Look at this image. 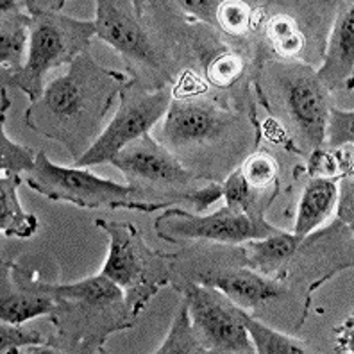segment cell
I'll return each instance as SVG.
<instances>
[{
    "mask_svg": "<svg viewBox=\"0 0 354 354\" xmlns=\"http://www.w3.org/2000/svg\"><path fill=\"white\" fill-rule=\"evenodd\" d=\"M243 179L247 181L249 188L252 192L263 194L267 188H276L279 186V179H277V161L270 152L267 151H256L252 152L249 158L240 167Z\"/></svg>",
    "mask_w": 354,
    "mask_h": 354,
    "instance_id": "cell-26",
    "label": "cell"
},
{
    "mask_svg": "<svg viewBox=\"0 0 354 354\" xmlns=\"http://www.w3.org/2000/svg\"><path fill=\"white\" fill-rule=\"evenodd\" d=\"M285 277L272 279L268 276L254 272L251 268H222L213 272H203L195 283L216 288L233 301L238 308L251 313L256 308L268 304L274 299L285 294Z\"/></svg>",
    "mask_w": 354,
    "mask_h": 354,
    "instance_id": "cell-12",
    "label": "cell"
},
{
    "mask_svg": "<svg viewBox=\"0 0 354 354\" xmlns=\"http://www.w3.org/2000/svg\"><path fill=\"white\" fill-rule=\"evenodd\" d=\"M158 354H167V353H206L204 347L201 346V342L195 337L194 328H192V319H190V308H188V301L183 295L179 308L176 311L174 322L169 329L167 340L161 344L160 349H156Z\"/></svg>",
    "mask_w": 354,
    "mask_h": 354,
    "instance_id": "cell-24",
    "label": "cell"
},
{
    "mask_svg": "<svg viewBox=\"0 0 354 354\" xmlns=\"http://www.w3.org/2000/svg\"><path fill=\"white\" fill-rule=\"evenodd\" d=\"M22 347H48V340L35 328L2 322L0 326V353H17Z\"/></svg>",
    "mask_w": 354,
    "mask_h": 354,
    "instance_id": "cell-28",
    "label": "cell"
},
{
    "mask_svg": "<svg viewBox=\"0 0 354 354\" xmlns=\"http://www.w3.org/2000/svg\"><path fill=\"white\" fill-rule=\"evenodd\" d=\"M183 295L190 308L192 328L206 353H256L242 320V308L222 292L201 283H188Z\"/></svg>",
    "mask_w": 354,
    "mask_h": 354,
    "instance_id": "cell-10",
    "label": "cell"
},
{
    "mask_svg": "<svg viewBox=\"0 0 354 354\" xmlns=\"http://www.w3.org/2000/svg\"><path fill=\"white\" fill-rule=\"evenodd\" d=\"M242 320L245 326L249 338H251L254 351L259 354H303L306 353L308 347L303 342L288 337L285 333H279L270 326L259 322L258 319L249 313L242 311Z\"/></svg>",
    "mask_w": 354,
    "mask_h": 354,
    "instance_id": "cell-21",
    "label": "cell"
},
{
    "mask_svg": "<svg viewBox=\"0 0 354 354\" xmlns=\"http://www.w3.org/2000/svg\"><path fill=\"white\" fill-rule=\"evenodd\" d=\"M183 8L195 18H201L203 22L209 24V26H215V17H216V8H218V2H212V0H186L183 2Z\"/></svg>",
    "mask_w": 354,
    "mask_h": 354,
    "instance_id": "cell-31",
    "label": "cell"
},
{
    "mask_svg": "<svg viewBox=\"0 0 354 354\" xmlns=\"http://www.w3.org/2000/svg\"><path fill=\"white\" fill-rule=\"evenodd\" d=\"M265 75L277 100L279 117L292 131L295 152H311L322 147L326 133L328 91L317 79L315 70L304 63H277L265 66Z\"/></svg>",
    "mask_w": 354,
    "mask_h": 354,
    "instance_id": "cell-5",
    "label": "cell"
},
{
    "mask_svg": "<svg viewBox=\"0 0 354 354\" xmlns=\"http://www.w3.org/2000/svg\"><path fill=\"white\" fill-rule=\"evenodd\" d=\"M129 75L104 68L82 52L65 75L48 82L26 111V124L45 138L63 143L74 163L102 134V122Z\"/></svg>",
    "mask_w": 354,
    "mask_h": 354,
    "instance_id": "cell-1",
    "label": "cell"
},
{
    "mask_svg": "<svg viewBox=\"0 0 354 354\" xmlns=\"http://www.w3.org/2000/svg\"><path fill=\"white\" fill-rule=\"evenodd\" d=\"M8 263H2V297H0V319L9 324H24L39 315L54 313L59 304L38 288L35 279L24 283V276L15 277Z\"/></svg>",
    "mask_w": 354,
    "mask_h": 354,
    "instance_id": "cell-14",
    "label": "cell"
},
{
    "mask_svg": "<svg viewBox=\"0 0 354 354\" xmlns=\"http://www.w3.org/2000/svg\"><path fill=\"white\" fill-rule=\"evenodd\" d=\"M111 165L129 179V185L138 188L140 194H158L161 190L174 194L176 201L192 203L195 190H199L195 183L201 177L186 169L185 163L149 133L122 149Z\"/></svg>",
    "mask_w": 354,
    "mask_h": 354,
    "instance_id": "cell-9",
    "label": "cell"
},
{
    "mask_svg": "<svg viewBox=\"0 0 354 354\" xmlns=\"http://www.w3.org/2000/svg\"><path fill=\"white\" fill-rule=\"evenodd\" d=\"M304 240L301 236H295L294 233H277L270 236L258 238V240H249L243 242L240 247V256L247 268H251L261 276L274 277V274H279V270L285 267L294 252L297 251L299 245Z\"/></svg>",
    "mask_w": 354,
    "mask_h": 354,
    "instance_id": "cell-17",
    "label": "cell"
},
{
    "mask_svg": "<svg viewBox=\"0 0 354 354\" xmlns=\"http://www.w3.org/2000/svg\"><path fill=\"white\" fill-rule=\"evenodd\" d=\"M30 24L29 54L26 65L13 75H2V82L20 88L30 100L36 102L44 95L45 74L61 65L72 63L86 52L95 36V22L77 20L61 13L65 2H24Z\"/></svg>",
    "mask_w": 354,
    "mask_h": 354,
    "instance_id": "cell-2",
    "label": "cell"
},
{
    "mask_svg": "<svg viewBox=\"0 0 354 354\" xmlns=\"http://www.w3.org/2000/svg\"><path fill=\"white\" fill-rule=\"evenodd\" d=\"M20 6L24 2H0L2 8V24H0V61L2 75H13L22 70L26 61V50H29L30 24L29 13H22Z\"/></svg>",
    "mask_w": 354,
    "mask_h": 354,
    "instance_id": "cell-16",
    "label": "cell"
},
{
    "mask_svg": "<svg viewBox=\"0 0 354 354\" xmlns=\"http://www.w3.org/2000/svg\"><path fill=\"white\" fill-rule=\"evenodd\" d=\"M22 185L20 174L2 172L0 179V229L4 236L30 238L38 231V218L22 209L18 201V186Z\"/></svg>",
    "mask_w": 354,
    "mask_h": 354,
    "instance_id": "cell-19",
    "label": "cell"
},
{
    "mask_svg": "<svg viewBox=\"0 0 354 354\" xmlns=\"http://www.w3.org/2000/svg\"><path fill=\"white\" fill-rule=\"evenodd\" d=\"M304 172L317 179L337 181L353 172V143L338 149L319 147L310 152Z\"/></svg>",
    "mask_w": 354,
    "mask_h": 354,
    "instance_id": "cell-23",
    "label": "cell"
},
{
    "mask_svg": "<svg viewBox=\"0 0 354 354\" xmlns=\"http://www.w3.org/2000/svg\"><path fill=\"white\" fill-rule=\"evenodd\" d=\"M172 97L174 88L170 84L151 90L138 79L131 77L120 91V108L117 115L86 154L75 161V167L88 169L100 163H111L122 149L147 134L158 120L167 115Z\"/></svg>",
    "mask_w": 354,
    "mask_h": 354,
    "instance_id": "cell-7",
    "label": "cell"
},
{
    "mask_svg": "<svg viewBox=\"0 0 354 354\" xmlns=\"http://www.w3.org/2000/svg\"><path fill=\"white\" fill-rule=\"evenodd\" d=\"M337 183L310 177L297 206V218L294 225L295 236H301L303 240L310 236L311 231L319 227L331 215L337 206Z\"/></svg>",
    "mask_w": 354,
    "mask_h": 354,
    "instance_id": "cell-18",
    "label": "cell"
},
{
    "mask_svg": "<svg viewBox=\"0 0 354 354\" xmlns=\"http://www.w3.org/2000/svg\"><path fill=\"white\" fill-rule=\"evenodd\" d=\"M36 154L32 149L15 143L4 131H0V169L6 174H22L35 169Z\"/></svg>",
    "mask_w": 354,
    "mask_h": 354,
    "instance_id": "cell-27",
    "label": "cell"
},
{
    "mask_svg": "<svg viewBox=\"0 0 354 354\" xmlns=\"http://www.w3.org/2000/svg\"><path fill=\"white\" fill-rule=\"evenodd\" d=\"M93 22L95 36L117 48L131 68L134 70V65L138 66L131 77H138L140 68H143L152 74L156 88H161L156 81L158 77H161L165 84L172 81L170 63L165 61L163 50L154 44L149 27L143 22L142 2L97 0V17Z\"/></svg>",
    "mask_w": 354,
    "mask_h": 354,
    "instance_id": "cell-8",
    "label": "cell"
},
{
    "mask_svg": "<svg viewBox=\"0 0 354 354\" xmlns=\"http://www.w3.org/2000/svg\"><path fill=\"white\" fill-rule=\"evenodd\" d=\"M30 190L57 203H70L79 207L133 209L152 213L174 206V201H142L140 190L133 185H120L95 176L86 169H68L52 163L45 151L36 152L35 169L27 174Z\"/></svg>",
    "mask_w": 354,
    "mask_h": 354,
    "instance_id": "cell-3",
    "label": "cell"
},
{
    "mask_svg": "<svg viewBox=\"0 0 354 354\" xmlns=\"http://www.w3.org/2000/svg\"><path fill=\"white\" fill-rule=\"evenodd\" d=\"M215 26L225 35L245 36L263 26V9L242 0H224L216 8Z\"/></svg>",
    "mask_w": 354,
    "mask_h": 354,
    "instance_id": "cell-22",
    "label": "cell"
},
{
    "mask_svg": "<svg viewBox=\"0 0 354 354\" xmlns=\"http://www.w3.org/2000/svg\"><path fill=\"white\" fill-rule=\"evenodd\" d=\"M185 93L174 88L170 108L160 131V143L177 160L188 158L192 149L227 143L234 131H242V118L233 109L190 90Z\"/></svg>",
    "mask_w": 354,
    "mask_h": 354,
    "instance_id": "cell-6",
    "label": "cell"
},
{
    "mask_svg": "<svg viewBox=\"0 0 354 354\" xmlns=\"http://www.w3.org/2000/svg\"><path fill=\"white\" fill-rule=\"evenodd\" d=\"M337 195V221L340 224L347 225L349 229H353L354 222V181H353V174L349 176L342 177L340 185Z\"/></svg>",
    "mask_w": 354,
    "mask_h": 354,
    "instance_id": "cell-30",
    "label": "cell"
},
{
    "mask_svg": "<svg viewBox=\"0 0 354 354\" xmlns=\"http://www.w3.org/2000/svg\"><path fill=\"white\" fill-rule=\"evenodd\" d=\"M245 70V59L242 54L224 48L207 61L206 79L218 90H229L243 77Z\"/></svg>",
    "mask_w": 354,
    "mask_h": 354,
    "instance_id": "cell-25",
    "label": "cell"
},
{
    "mask_svg": "<svg viewBox=\"0 0 354 354\" xmlns=\"http://www.w3.org/2000/svg\"><path fill=\"white\" fill-rule=\"evenodd\" d=\"M36 285L41 292L50 295L56 303L72 304V306L100 308V310H115V308L127 306L124 290L115 281H111L100 272L97 276L84 277L77 283L50 285V283L36 281Z\"/></svg>",
    "mask_w": 354,
    "mask_h": 354,
    "instance_id": "cell-15",
    "label": "cell"
},
{
    "mask_svg": "<svg viewBox=\"0 0 354 354\" xmlns=\"http://www.w3.org/2000/svg\"><path fill=\"white\" fill-rule=\"evenodd\" d=\"M354 68V4L344 2L333 22L324 65L315 72L324 90L333 91L353 77Z\"/></svg>",
    "mask_w": 354,
    "mask_h": 354,
    "instance_id": "cell-13",
    "label": "cell"
},
{
    "mask_svg": "<svg viewBox=\"0 0 354 354\" xmlns=\"http://www.w3.org/2000/svg\"><path fill=\"white\" fill-rule=\"evenodd\" d=\"M95 225L109 236V252L100 274L124 290L131 313L138 317L152 295L170 283V259L176 256L149 249L142 233L129 222L99 218Z\"/></svg>",
    "mask_w": 354,
    "mask_h": 354,
    "instance_id": "cell-4",
    "label": "cell"
},
{
    "mask_svg": "<svg viewBox=\"0 0 354 354\" xmlns=\"http://www.w3.org/2000/svg\"><path fill=\"white\" fill-rule=\"evenodd\" d=\"M353 124H354V113L353 109L349 111H342V109L329 106L328 109V120H326V133H324V149H338L344 145L353 143Z\"/></svg>",
    "mask_w": 354,
    "mask_h": 354,
    "instance_id": "cell-29",
    "label": "cell"
},
{
    "mask_svg": "<svg viewBox=\"0 0 354 354\" xmlns=\"http://www.w3.org/2000/svg\"><path fill=\"white\" fill-rule=\"evenodd\" d=\"M265 36L270 48L283 59H297L306 47V35L297 20L286 13H277L265 20Z\"/></svg>",
    "mask_w": 354,
    "mask_h": 354,
    "instance_id": "cell-20",
    "label": "cell"
},
{
    "mask_svg": "<svg viewBox=\"0 0 354 354\" xmlns=\"http://www.w3.org/2000/svg\"><path fill=\"white\" fill-rule=\"evenodd\" d=\"M158 236L170 243L183 240H212L222 243H243L270 236L279 229L234 207L224 206L212 215L167 207L154 224Z\"/></svg>",
    "mask_w": 354,
    "mask_h": 354,
    "instance_id": "cell-11",
    "label": "cell"
}]
</instances>
